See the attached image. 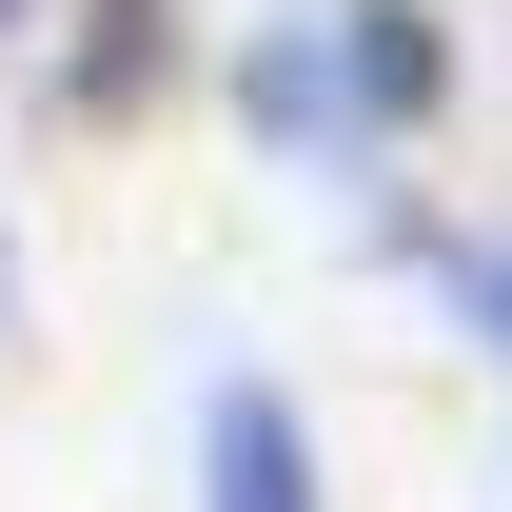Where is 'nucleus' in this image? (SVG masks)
Returning a JSON list of instances; mask_svg holds the SVG:
<instances>
[{
    "label": "nucleus",
    "instance_id": "nucleus-1",
    "mask_svg": "<svg viewBox=\"0 0 512 512\" xmlns=\"http://www.w3.org/2000/svg\"><path fill=\"white\" fill-rule=\"evenodd\" d=\"M197 493H217V512H316V434H296L276 375H217V414H197Z\"/></svg>",
    "mask_w": 512,
    "mask_h": 512
},
{
    "label": "nucleus",
    "instance_id": "nucleus-2",
    "mask_svg": "<svg viewBox=\"0 0 512 512\" xmlns=\"http://www.w3.org/2000/svg\"><path fill=\"white\" fill-rule=\"evenodd\" d=\"M237 99L296 138V158H355V138H375V119H355V40H316V20H276V40L237 60Z\"/></svg>",
    "mask_w": 512,
    "mask_h": 512
},
{
    "label": "nucleus",
    "instance_id": "nucleus-3",
    "mask_svg": "<svg viewBox=\"0 0 512 512\" xmlns=\"http://www.w3.org/2000/svg\"><path fill=\"white\" fill-rule=\"evenodd\" d=\"M335 40H355V119H375V138H394V119H434V79H453V60H434V20H414V0H335Z\"/></svg>",
    "mask_w": 512,
    "mask_h": 512
},
{
    "label": "nucleus",
    "instance_id": "nucleus-4",
    "mask_svg": "<svg viewBox=\"0 0 512 512\" xmlns=\"http://www.w3.org/2000/svg\"><path fill=\"white\" fill-rule=\"evenodd\" d=\"M138 20H158V0H99V40H79V99H138V79H158V40H138Z\"/></svg>",
    "mask_w": 512,
    "mask_h": 512
},
{
    "label": "nucleus",
    "instance_id": "nucleus-5",
    "mask_svg": "<svg viewBox=\"0 0 512 512\" xmlns=\"http://www.w3.org/2000/svg\"><path fill=\"white\" fill-rule=\"evenodd\" d=\"M453 296H473V316H493V355H512V256H453Z\"/></svg>",
    "mask_w": 512,
    "mask_h": 512
}]
</instances>
